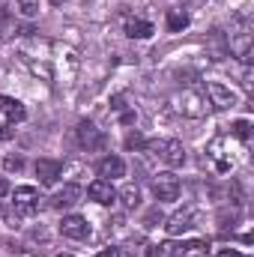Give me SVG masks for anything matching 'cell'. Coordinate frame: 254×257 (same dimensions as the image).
I'll return each mask as SVG.
<instances>
[{
    "mask_svg": "<svg viewBox=\"0 0 254 257\" xmlns=\"http://www.w3.org/2000/svg\"><path fill=\"white\" fill-rule=\"evenodd\" d=\"M171 102H174V111L183 114V117H189V120L206 117L209 108H212L209 99H206V93H200V90H183V93H177Z\"/></svg>",
    "mask_w": 254,
    "mask_h": 257,
    "instance_id": "6da1fadb",
    "label": "cell"
},
{
    "mask_svg": "<svg viewBox=\"0 0 254 257\" xmlns=\"http://www.w3.org/2000/svg\"><path fill=\"white\" fill-rule=\"evenodd\" d=\"M227 54L239 57L242 63L251 60V30H248V24H239V27L227 36Z\"/></svg>",
    "mask_w": 254,
    "mask_h": 257,
    "instance_id": "7a4b0ae2",
    "label": "cell"
},
{
    "mask_svg": "<svg viewBox=\"0 0 254 257\" xmlns=\"http://www.w3.org/2000/svg\"><path fill=\"white\" fill-rule=\"evenodd\" d=\"M150 150H156L159 159H162L168 168H180V165H186V147H183V141H177V138H171V141H159V144H150Z\"/></svg>",
    "mask_w": 254,
    "mask_h": 257,
    "instance_id": "3957f363",
    "label": "cell"
},
{
    "mask_svg": "<svg viewBox=\"0 0 254 257\" xmlns=\"http://www.w3.org/2000/svg\"><path fill=\"white\" fill-rule=\"evenodd\" d=\"M39 192L33 189V186H18L15 192H12V203H15V212L18 215H33V212H39Z\"/></svg>",
    "mask_w": 254,
    "mask_h": 257,
    "instance_id": "277c9868",
    "label": "cell"
},
{
    "mask_svg": "<svg viewBox=\"0 0 254 257\" xmlns=\"http://www.w3.org/2000/svg\"><path fill=\"white\" fill-rule=\"evenodd\" d=\"M206 99H209V105H215V108H221V111H227V108H233V105L239 102V96H236L230 87L218 84V81H206Z\"/></svg>",
    "mask_w": 254,
    "mask_h": 257,
    "instance_id": "5b68a950",
    "label": "cell"
},
{
    "mask_svg": "<svg viewBox=\"0 0 254 257\" xmlns=\"http://www.w3.org/2000/svg\"><path fill=\"white\" fill-rule=\"evenodd\" d=\"M153 194L159 200H177L180 197V180L171 174V171H162L153 177Z\"/></svg>",
    "mask_w": 254,
    "mask_h": 257,
    "instance_id": "8992f818",
    "label": "cell"
},
{
    "mask_svg": "<svg viewBox=\"0 0 254 257\" xmlns=\"http://www.w3.org/2000/svg\"><path fill=\"white\" fill-rule=\"evenodd\" d=\"M168 257H203L206 254V239H186V242H168L162 245Z\"/></svg>",
    "mask_w": 254,
    "mask_h": 257,
    "instance_id": "52a82bcc",
    "label": "cell"
},
{
    "mask_svg": "<svg viewBox=\"0 0 254 257\" xmlns=\"http://www.w3.org/2000/svg\"><path fill=\"white\" fill-rule=\"evenodd\" d=\"M87 194H90V200H96V203H102V206H111V203L117 200L114 183H111V180H102V177L87 186Z\"/></svg>",
    "mask_w": 254,
    "mask_h": 257,
    "instance_id": "ba28073f",
    "label": "cell"
},
{
    "mask_svg": "<svg viewBox=\"0 0 254 257\" xmlns=\"http://www.w3.org/2000/svg\"><path fill=\"white\" fill-rule=\"evenodd\" d=\"M60 233H63L66 239H87L90 236V224H87L84 215H63Z\"/></svg>",
    "mask_w": 254,
    "mask_h": 257,
    "instance_id": "9c48e42d",
    "label": "cell"
},
{
    "mask_svg": "<svg viewBox=\"0 0 254 257\" xmlns=\"http://www.w3.org/2000/svg\"><path fill=\"white\" fill-rule=\"evenodd\" d=\"M96 174L102 177V180H120V177H126V162L120 159V156H105L99 165H96Z\"/></svg>",
    "mask_w": 254,
    "mask_h": 257,
    "instance_id": "30bf717a",
    "label": "cell"
},
{
    "mask_svg": "<svg viewBox=\"0 0 254 257\" xmlns=\"http://www.w3.org/2000/svg\"><path fill=\"white\" fill-rule=\"evenodd\" d=\"M60 174H63V165L60 162H54V159H39L36 162V177H39L42 186H54L60 180Z\"/></svg>",
    "mask_w": 254,
    "mask_h": 257,
    "instance_id": "8fae6325",
    "label": "cell"
},
{
    "mask_svg": "<svg viewBox=\"0 0 254 257\" xmlns=\"http://www.w3.org/2000/svg\"><path fill=\"white\" fill-rule=\"evenodd\" d=\"M191 227H194V212H191V209H180V212H174V215L168 218V224H165V230H168L171 236L189 233Z\"/></svg>",
    "mask_w": 254,
    "mask_h": 257,
    "instance_id": "7c38bea8",
    "label": "cell"
},
{
    "mask_svg": "<svg viewBox=\"0 0 254 257\" xmlns=\"http://www.w3.org/2000/svg\"><path fill=\"white\" fill-rule=\"evenodd\" d=\"M78 200H81V186L66 183L60 192H54V197H51V209H69V206H75Z\"/></svg>",
    "mask_w": 254,
    "mask_h": 257,
    "instance_id": "4fadbf2b",
    "label": "cell"
},
{
    "mask_svg": "<svg viewBox=\"0 0 254 257\" xmlns=\"http://www.w3.org/2000/svg\"><path fill=\"white\" fill-rule=\"evenodd\" d=\"M75 135H78V144L84 147V150H96V147H102V132L93 126L90 120H84V123H78L75 128Z\"/></svg>",
    "mask_w": 254,
    "mask_h": 257,
    "instance_id": "5bb4252c",
    "label": "cell"
},
{
    "mask_svg": "<svg viewBox=\"0 0 254 257\" xmlns=\"http://www.w3.org/2000/svg\"><path fill=\"white\" fill-rule=\"evenodd\" d=\"M0 111L6 114L9 123H21V120L27 117V108H24L18 99H12V96H0Z\"/></svg>",
    "mask_w": 254,
    "mask_h": 257,
    "instance_id": "9a60e30c",
    "label": "cell"
},
{
    "mask_svg": "<svg viewBox=\"0 0 254 257\" xmlns=\"http://www.w3.org/2000/svg\"><path fill=\"white\" fill-rule=\"evenodd\" d=\"M126 36L129 39H150L153 36V24L141 21V18H132V21H126Z\"/></svg>",
    "mask_w": 254,
    "mask_h": 257,
    "instance_id": "2e32d148",
    "label": "cell"
},
{
    "mask_svg": "<svg viewBox=\"0 0 254 257\" xmlns=\"http://www.w3.org/2000/svg\"><path fill=\"white\" fill-rule=\"evenodd\" d=\"M209 48H212V57H215V60L227 57V39H224L221 30H212V33H209Z\"/></svg>",
    "mask_w": 254,
    "mask_h": 257,
    "instance_id": "e0dca14e",
    "label": "cell"
},
{
    "mask_svg": "<svg viewBox=\"0 0 254 257\" xmlns=\"http://www.w3.org/2000/svg\"><path fill=\"white\" fill-rule=\"evenodd\" d=\"M117 197L123 200V206H126V209H138V206H141V189H138V186H132V183H129L123 192H117Z\"/></svg>",
    "mask_w": 254,
    "mask_h": 257,
    "instance_id": "ac0fdd59",
    "label": "cell"
},
{
    "mask_svg": "<svg viewBox=\"0 0 254 257\" xmlns=\"http://www.w3.org/2000/svg\"><path fill=\"white\" fill-rule=\"evenodd\" d=\"M183 27H189V15L180 9H171L168 12V30H183Z\"/></svg>",
    "mask_w": 254,
    "mask_h": 257,
    "instance_id": "d6986e66",
    "label": "cell"
},
{
    "mask_svg": "<svg viewBox=\"0 0 254 257\" xmlns=\"http://www.w3.org/2000/svg\"><path fill=\"white\" fill-rule=\"evenodd\" d=\"M230 132H233L236 138H242V141H248V138H251V123H248V120H236Z\"/></svg>",
    "mask_w": 254,
    "mask_h": 257,
    "instance_id": "ffe728a7",
    "label": "cell"
},
{
    "mask_svg": "<svg viewBox=\"0 0 254 257\" xmlns=\"http://www.w3.org/2000/svg\"><path fill=\"white\" fill-rule=\"evenodd\" d=\"M3 168H6V171H21V168H24V159H21V156H6V159H3Z\"/></svg>",
    "mask_w": 254,
    "mask_h": 257,
    "instance_id": "44dd1931",
    "label": "cell"
},
{
    "mask_svg": "<svg viewBox=\"0 0 254 257\" xmlns=\"http://www.w3.org/2000/svg\"><path fill=\"white\" fill-rule=\"evenodd\" d=\"M18 9H21L24 15H36V12H39V6H36V0H18Z\"/></svg>",
    "mask_w": 254,
    "mask_h": 257,
    "instance_id": "7402d4cb",
    "label": "cell"
},
{
    "mask_svg": "<svg viewBox=\"0 0 254 257\" xmlns=\"http://www.w3.org/2000/svg\"><path fill=\"white\" fill-rule=\"evenodd\" d=\"M126 147H129V150H135V147H144V138H141V135H129Z\"/></svg>",
    "mask_w": 254,
    "mask_h": 257,
    "instance_id": "603a6c76",
    "label": "cell"
},
{
    "mask_svg": "<svg viewBox=\"0 0 254 257\" xmlns=\"http://www.w3.org/2000/svg\"><path fill=\"white\" fill-rule=\"evenodd\" d=\"M242 87H245V90H251V87H254V81H251V69H248V63H245V72H242Z\"/></svg>",
    "mask_w": 254,
    "mask_h": 257,
    "instance_id": "cb8c5ba5",
    "label": "cell"
},
{
    "mask_svg": "<svg viewBox=\"0 0 254 257\" xmlns=\"http://www.w3.org/2000/svg\"><path fill=\"white\" fill-rule=\"evenodd\" d=\"M156 221H162V212H159V209H153V212L147 215V227H156Z\"/></svg>",
    "mask_w": 254,
    "mask_h": 257,
    "instance_id": "d4e9b609",
    "label": "cell"
},
{
    "mask_svg": "<svg viewBox=\"0 0 254 257\" xmlns=\"http://www.w3.org/2000/svg\"><path fill=\"white\" fill-rule=\"evenodd\" d=\"M147 257H165V248L162 245H147Z\"/></svg>",
    "mask_w": 254,
    "mask_h": 257,
    "instance_id": "484cf974",
    "label": "cell"
},
{
    "mask_svg": "<svg viewBox=\"0 0 254 257\" xmlns=\"http://www.w3.org/2000/svg\"><path fill=\"white\" fill-rule=\"evenodd\" d=\"M215 257H242V254H239L236 248H218V251H215Z\"/></svg>",
    "mask_w": 254,
    "mask_h": 257,
    "instance_id": "4316f807",
    "label": "cell"
},
{
    "mask_svg": "<svg viewBox=\"0 0 254 257\" xmlns=\"http://www.w3.org/2000/svg\"><path fill=\"white\" fill-rule=\"evenodd\" d=\"M96 257H123V254H120V248H102Z\"/></svg>",
    "mask_w": 254,
    "mask_h": 257,
    "instance_id": "83f0119b",
    "label": "cell"
},
{
    "mask_svg": "<svg viewBox=\"0 0 254 257\" xmlns=\"http://www.w3.org/2000/svg\"><path fill=\"white\" fill-rule=\"evenodd\" d=\"M6 194H9V183H6V180H3V177H0V200H3V197H6Z\"/></svg>",
    "mask_w": 254,
    "mask_h": 257,
    "instance_id": "f1b7e54d",
    "label": "cell"
},
{
    "mask_svg": "<svg viewBox=\"0 0 254 257\" xmlns=\"http://www.w3.org/2000/svg\"><path fill=\"white\" fill-rule=\"evenodd\" d=\"M0 138H12V126H0Z\"/></svg>",
    "mask_w": 254,
    "mask_h": 257,
    "instance_id": "f546056e",
    "label": "cell"
},
{
    "mask_svg": "<svg viewBox=\"0 0 254 257\" xmlns=\"http://www.w3.org/2000/svg\"><path fill=\"white\" fill-rule=\"evenodd\" d=\"M54 257H72V254H54Z\"/></svg>",
    "mask_w": 254,
    "mask_h": 257,
    "instance_id": "4dcf8cb0",
    "label": "cell"
}]
</instances>
